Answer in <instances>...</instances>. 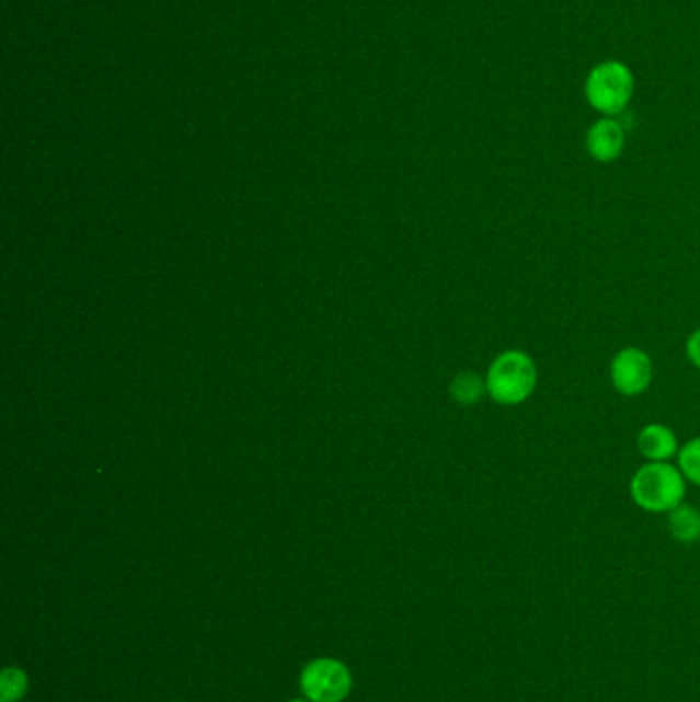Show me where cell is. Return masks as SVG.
<instances>
[{
	"label": "cell",
	"mask_w": 700,
	"mask_h": 702,
	"mask_svg": "<svg viewBox=\"0 0 700 702\" xmlns=\"http://www.w3.org/2000/svg\"><path fill=\"white\" fill-rule=\"evenodd\" d=\"M487 394L504 407L526 403L538 384V368L535 359L520 349H507L491 361L487 376Z\"/></svg>",
	"instance_id": "6da1fadb"
},
{
	"label": "cell",
	"mask_w": 700,
	"mask_h": 702,
	"mask_svg": "<svg viewBox=\"0 0 700 702\" xmlns=\"http://www.w3.org/2000/svg\"><path fill=\"white\" fill-rule=\"evenodd\" d=\"M629 491L635 506L643 511L669 514L674 507L685 504V474L669 462H647L636 469Z\"/></svg>",
	"instance_id": "7a4b0ae2"
},
{
	"label": "cell",
	"mask_w": 700,
	"mask_h": 702,
	"mask_svg": "<svg viewBox=\"0 0 700 702\" xmlns=\"http://www.w3.org/2000/svg\"><path fill=\"white\" fill-rule=\"evenodd\" d=\"M352 688V671L335 657H317L300 671V690L310 702H343Z\"/></svg>",
	"instance_id": "3957f363"
},
{
	"label": "cell",
	"mask_w": 700,
	"mask_h": 702,
	"mask_svg": "<svg viewBox=\"0 0 700 702\" xmlns=\"http://www.w3.org/2000/svg\"><path fill=\"white\" fill-rule=\"evenodd\" d=\"M633 91L631 74L624 66H598L587 81V99L603 114H619Z\"/></svg>",
	"instance_id": "277c9868"
},
{
	"label": "cell",
	"mask_w": 700,
	"mask_h": 702,
	"mask_svg": "<svg viewBox=\"0 0 700 702\" xmlns=\"http://www.w3.org/2000/svg\"><path fill=\"white\" fill-rule=\"evenodd\" d=\"M653 361L641 347H622L610 361V382L622 396H639L652 387Z\"/></svg>",
	"instance_id": "5b68a950"
},
{
	"label": "cell",
	"mask_w": 700,
	"mask_h": 702,
	"mask_svg": "<svg viewBox=\"0 0 700 702\" xmlns=\"http://www.w3.org/2000/svg\"><path fill=\"white\" fill-rule=\"evenodd\" d=\"M586 147L598 163H612L622 154L624 131L615 119H600L587 131Z\"/></svg>",
	"instance_id": "8992f818"
},
{
	"label": "cell",
	"mask_w": 700,
	"mask_h": 702,
	"mask_svg": "<svg viewBox=\"0 0 700 702\" xmlns=\"http://www.w3.org/2000/svg\"><path fill=\"white\" fill-rule=\"evenodd\" d=\"M636 448L641 457L647 458V462H668L669 458L678 457L680 452L676 434L664 424L645 425L636 434Z\"/></svg>",
	"instance_id": "52a82bcc"
},
{
	"label": "cell",
	"mask_w": 700,
	"mask_h": 702,
	"mask_svg": "<svg viewBox=\"0 0 700 702\" xmlns=\"http://www.w3.org/2000/svg\"><path fill=\"white\" fill-rule=\"evenodd\" d=\"M669 534L682 544L700 540V511L695 506L680 504L668 514Z\"/></svg>",
	"instance_id": "ba28073f"
},
{
	"label": "cell",
	"mask_w": 700,
	"mask_h": 702,
	"mask_svg": "<svg viewBox=\"0 0 700 702\" xmlns=\"http://www.w3.org/2000/svg\"><path fill=\"white\" fill-rule=\"evenodd\" d=\"M30 692V676L23 668L9 666L0 676V702L23 701Z\"/></svg>",
	"instance_id": "9c48e42d"
},
{
	"label": "cell",
	"mask_w": 700,
	"mask_h": 702,
	"mask_svg": "<svg viewBox=\"0 0 700 702\" xmlns=\"http://www.w3.org/2000/svg\"><path fill=\"white\" fill-rule=\"evenodd\" d=\"M487 392V382L474 372H460L452 382V394L462 405H474Z\"/></svg>",
	"instance_id": "30bf717a"
},
{
	"label": "cell",
	"mask_w": 700,
	"mask_h": 702,
	"mask_svg": "<svg viewBox=\"0 0 700 702\" xmlns=\"http://www.w3.org/2000/svg\"><path fill=\"white\" fill-rule=\"evenodd\" d=\"M678 469L685 474L686 481L700 487V438L686 441L678 452Z\"/></svg>",
	"instance_id": "8fae6325"
},
{
	"label": "cell",
	"mask_w": 700,
	"mask_h": 702,
	"mask_svg": "<svg viewBox=\"0 0 700 702\" xmlns=\"http://www.w3.org/2000/svg\"><path fill=\"white\" fill-rule=\"evenodd\" d=\"M686 356L692 361V366L700 370V329L686 340Z\"/></svg>",
	"instance_id": "7c38bea8"
},
{
	"label": "cell",
	"mask_w": 700,
	"mask_h": 702,
	"mask_svg": "<svg viewBox=\"0 0 700 702\" xmlns=\"http://www.w3.org/2000/svg\"><path fill=\"white\" fill-rule=\"evenodd\" d=\"M290 702H310V701H307V699H294V701H290Z\"/></svg>",
	"instance_id": "4fadbf2b"
}]
</instances>
